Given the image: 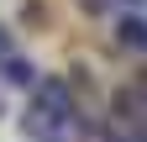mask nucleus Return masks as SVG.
Here are the masks:
<instances>
[{"instance_id":"nucleus-1","label":"nucleus","mask_w":147,"mask_h":142,"mask_svg":"<svg viewBox=\"0 0 147 142\" xmlns=\"http://www.w3.org/2000/svg\"><path fill=\"white\" fill-rule=\"evenodd\" d=\"M21 126H26L32 142H79L84 121H79V111H74V116H58V111H42V105H26Z\"/></svg>"},{"instance_id":"nucleus-4","label":"nucleus","mask_w":147,"mask_h":142,"mask_svg":"<svg viewBox=\"0 0 147 142\" xmlns=\"http://www.w3.org/2000/svg\"><path fill=\"white\" fill-rule=\"evenodd\" d=\"M79 142H116V132H79Z\"/></svg>"},{"instance_id":"nucleus-5","label":"nucleus","mask_w":147,"mask_h":142,"mask_svg":"<svg viewBox=\"0 0 147 142\" xmlns=\"http://www.w3.org/2000/svg\"><path fill=\"white\" fill-rule=\"evenodd\" d=\"M5 53H11V42H5V32H0V63H5Z\"/></svg>"},{"instance_id":"nucleus-3","label":"nucleus","mask_w":147,"mask_h":142,"mask_svg":"<svg viewBox=\"0 0 147 142\" xmlns=\"http://www.w3.org/2000/svg\"><path fill=\"white\" fill-rule=\"evenodd\" d=\"M116 42L126 53H147V21L142 16H116Z\"/></svg>"},{"instance_id":"nucleus-2","label":"nucleus","mask_w":147,"mask_h":142,"mask_svg":"<svg viewBox=\"0 0 147 142\" xmlns=\"http://www.w3.org/2000/svg\"><path fill=\"white\" fill-rule=\"evenodd\" d=\"M32 105L58 111V116H74V90H68V79H42V74H37V84H32Z\"/></svg>"}]
</instances>
